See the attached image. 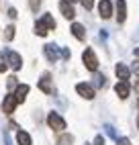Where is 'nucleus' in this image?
<instances>
[{
  "label": "nucleus",
  "instance_id": "1",
  "mask_svg": "<svg viewBox=\"0 0 139 145\" xmlns=\"http://www.w3.org/2000/svg\"><path fill=\"white\" fill-rule=\"evenodd\" d=\"M82 61L86 65V70H90V72H96V67H98V57L94 53L92 47H86L84 53H82Z\"/></svg>",
  "mask_w": 139,
  "mask_h": 145
},
{
  "label": "nucleus",
  "instance_id": "2",
  "mask_svg": "<svg viewBox=\"0 0 139 145\" xmlns=\"http://www.w3.org/2000/svg\"><path fill=\"white\" fill-rule=\"evenodd\" d=\"M47 125H49L53 131H59V133L66 129V121L59 117L57 112H49V114H47Z\"/></svg>",
  "mask_w": 139,
  "mask_h": 145
},
{
  "label": "nucleus",
  "instance_id": "3",
  "mask_svg": "<svg viewBox=\"0 0 139 145\" xmlns=\"http://www.w3.org/2000/svg\"><path fill=\"white\" fill-rule=\"evenodd\" d=\"M115 92H117V96L121 100L129 98V94H131V84H129V80H119L115 84Z\"/></svg>",
  "mask_w": 139,
  "mask_h": 145
},
{
  "label": "nucleus",
  "instance_id": "4",
  "mask_svg": "<svg viewBox=\"0 0 139 145\" xmlns=\"http://www.w3.org/2000/svg\"><path fill=\"white\" fill-rule=\"evenodd\" d=\"M76 92L82 96V98L86 100H92L94 98V88L90 84H86V82H80V84H76Z\"/></svg>",
  "mask_w": 139,
  "mask_h": 145
},
{
  "label": "nucleus",
  "instance_id": "5",
  "mask_svg": "<svg viewBox=\"0 0 139 145\" xmlns=\"http://www.w3.org/2000/svg\"><path fill=\"white\" fill-rule=\"evenodd\" d=\"M6 63L10 65L12 70H21V65H23L21 53H16V51H6Z\"/></svg>",
  "mask_w": 139,
  "mask_h": 145
},
{
  "label": "nucleus",
  "instance_id": "6",
  "mask_svg": "<svg viewBox=\"0 0 139 145\" xmlns=\"http://www.w3.org/2000/svg\"><path fill=\"white\" fill-rule=\"evenodd\" d=\"M16 98H14V94H8V96H4V100H2V112L4 114H12L14 112V108H16Z\"/></svg>",
  "mask_w": 139,
  "mask_h": 145
},
{
  "label": "nucleus",
  "instance_id": "7",
  "mask_svg": "<svg viewBox=\"0 0 139 145\" xmlns=\"http://www.w3.org/2000/svg\"><path fill=\"white\" fill-rule=\"evenodd\" d=\"M98 12L102 18H111L113 16V2L111 0H100L98 2Z\"/></svg>",
  "mask_w": 139,
  "mask_h": 145
},
{
  "label": "nucleus",
  "instance_id": "8",
  "mask_svg": "<svg viewBox=\"0 0 139 145\" xmlns=\"http://www.w3.org/2000/svg\"><path fill=\"white\" fill-rule=\"evenodd\" d=\"M43 51H45V57H47V59L49 61H51V63H55L57 61V45H53V43H47L45 47H43Z\"/></svg>",
  "mask_w": 139,
  "mask_h": 145
},
{
  "label": "nucleus",
  "instance_id": "9",
  "mask_svg": "<svg viewBox=\"0 0 139 145\" xmlns=\"http://www.w3.org/2000/svg\"><path fill=\"white\" fill-rule=\"evenodd\" d=\"M125 18H127V2L125 0H117V21L125 23Z\"/></svg>",
  "mask_w": 139,
  "mask_h": 145
},
{
  "label": "nucleus",
  "instance_id": "10",
  "mask_svg": "<svg viewBox=\"0 0 139 145\" xmlns=\"http://www.w3.org/2000/svg\"><path fill=\"white\" fill-rule=\"evenodd\" d=\"M39 90L45 92V94H51L53 92V86H51V78H49V74H45L41 80H39Z\"/></svg>",
  "mask_w": 139,
  "mask_h": 145
},
{
  "label": "nucleus",
  "instance_id": "11",
  "mask_svg": "<svg viewBox=\"0 0 139 145\" xmlns=\"http://www.w3.org/2000/svg\"><path fill=\"white\" fill-rule=\"evenodd\" d=\"M115 74H117V78H119V80H129V76H131V70H129L125 63H117Z\"/></svg>",
  "mask_w": 139,
  "mask_h": 145
},
{
  "label": "nucleus",
  "instance_id": "12",
  "mask_svg": "<svg viewBox=\"0 0 139 145\" xmlns=\"http://www.w3.org/2000/svg\"><path fill=\"white\" fill-rule=\"evenodd\" d=\"M27 94H29V86H27V84H18V86H16V92H14V98H16V102H18V104H21V102H25Z\"/></svg>",
  "mask_w": 139,
  "mask_h": 145
},
{
  "label": "nucleus",
  "instance_id": "13",
  "mask_svg": "<svg viewBox=\"0 0 139 145\" xmlns=\"http://www.w3.org/2000/svg\"><path fill=\"white\" fill-rule=\"evenodd\" d=\"M72 35L76 37L78 41H84V39H86V29H84V25L74 23V25H72Z\"/></svg>",
  "mask_w": 139,
  "mask_h": 145
},
{
  "label": "nucleus",
  "instance_id": "14",
  "mask_svg": "<svg viewBox=\"0 0 139 145\" xmlns=\"http://www.w3.org/2000/svg\"><path fill=\"white\" fill-rule=\"evenodd\" d=\"M59 10H62V14H64L66 18H74V16H76L74 4H70V2H64V0H62V4H59Z\"/></svg>",
  "mask_w": 139,
  "mask_h": 145
},
{
  "label": "nucleus",
  "instance_id": "15",
  "mask_svg": "<svg viewBox=\"0 0 139 145\" xmlns=\"http://www.w3.org/2000/svg\"><path fill=\"white\" fill-rule=\"evenodd\" d=\"M16 143L18 145H33V139H31V135L27 131H18L16 133Z\"/></svg>",
  "mask_w": 139,
  "mask_h": 145
},
{
  "label": "nucleus",
  "instance_id": "16",
  "mask_svg": "<svg viewBox=\"0 0 139 145\" xmlns=\"http://www.w3.org/2000/svg\"><path fill=\"white\" fill-rule=\"evenodd\" d=\"M35 33H37L39 37H45V35L49 33V29H47V27H45V25L41 23V18H39V21L35 23Z\"/></svg>",
  "mask_w": 139,
  "mask_h": 145
},
{
  "label": "nucleus",
  "instance_id": "17",
  "mask_svg": "<svg viewBox=\"0 0 139 145\" xmlns=\"http://www.w3.org/2000/svg\"><path fill=\"white\" fill-rule=\"evenodd\" d=\"M41 23L49 29V31H53V29H55V21H53L51 14H43V16H41Z\"/></svg>",
  "mask_w": 139,
  "mask_h": 145
},
{
  "label": "nucleus",
  "instance_id": "18",
  "mask_svg": "<svg viewBox=\"0 0 139 145\" xmlns=\"http://www.w3.org/2000/svg\"><path fill=\"white\" fill-rule=\"evenodd\" d=\"M4 31H6V33H4V39H6V41H12V39H14V31H16V29H14L12 25H8Z\"/></svg>",
  "mask_w": 139,
  "mask_h": 145
},
{
  "label": "nucleus",
  "instance_id": "19",
  "mask_svg": "<svg viewBox=\"0 0 139 145\" xmlns=\"http://www.w3.org/2000/svg\"><path fill=\"white\" fill-rule=\"evenodd\" d=\"M29 6H31V10L37 12L39 10V6H41V0H29Z\"/></svg>",
  "mask_w": 139,
  "mask_h": 145
},
{
  "label": "nucleus",
  "instance_id": "20",
  "mask_svg": "<svg viewBox=\"0 0 139 145\" xmlns=\"http://www.w3.org/2000/svg\"><path fill=\"white\" fill-rule=\"evenodd\" d=\"M82 6L86 8V10H92V6H94V0H80Z\"/></svg>",
  "mask_w": 139,
  "mask_h": 145
},
{
  "label": "nucleus",
  "instance_id": "21",
  "mask_svg": "<svg viewBox=\"0 0 139 145\" xmlns=\"http://www.w3.org/2000/svg\"><path fill=\"white\" fill-rule=\"evenodd\" d=\"M6 86H8V88H14V86H18V82H16V78H14V76H10V78H8Z\"/></svg>",
  "mask_w": 139,
  "mask_h": 145
},
{
  "label": "nucleus",
  "instance_id": "22",
  "mask_svg": "<svg viewBox=\"0 0 139 145\" xmlns=\"http://www.w3.org/2000/svg\"><path fill=\"white\" fill-rule=\"evenodd\" d=\"M104 129H106V133H108V135H111V137H115V139H119V137H117V133H115V127H111V125H106V127H104Z\"/></svg>",
  "mask_w": 139,
  "mask_h": 145
},
{
  "label": "nucleus",
  "instance_id": "23",
  "mask_svg": "<svg viewBox=\"0 0 139 145\" xmlns=\"http://www.w3.org/2000/svg\"><path fill=\"white\" fill-rule=\"evenodd\" d=\"M117 145H131V141H129L127 137H119L117 139Z\"/></svg>",
  "mask_w": 139,
  "mask_h": 145
},
{
  "label": "nucleus",
  "instance_id": "24",
  "mask_svg": "<svg viewBox=\"0 0 139 145\" xmlns=\"http://www.w3.org/2000/svg\"><path fill=\"white\" fill-rule=\"evenodd\" d=\"M94 80H96V86H104V80L106 78H104V76H96Z\"/></svg>",
  "mask_w": 139,
  "mask_h": 145
},
{
  "label": "nucleus",
  "instance_id": "25",
  "mask_svg": "<svg viewBox=\"0 0 139 145\" xmlns=\"http://www.w3.org/2000/svg\"><path fill=\"white\" fill-rule=\"evenodd\" d=\"M94 145H104V137H102V135H96V139H94Z\"/></svg>",
  "mask_w": 139,
  "mask_h": 145
},
{
  "label": "nucleus",
  "instance_id": "26",
  "mask_svg": "<svg viewBox=\"0 0 139 145\" xmlns=\"http://www.w3.org/2000/svg\"><path fill=\"white\" fill-rule=\"evenodd\" d=\"M62 57H64V59H70V49L64 47V49H62Z\"/></svg>",
  "mask_w": 139,
  "mask_h": 145
},
{
  "label": "nucleus",
  "instance_id": "27",
  "mask_svg": "<svg viewBox=\"0 0 139 145\" xmlns=\"http://www.w3.org/2000/svg\"><path fill=\"white\" fill-rule=\"evenodd\" d=\"M8 16H10V18H16L18 14H16V10H14V8H8Z\"/></svg>",
  "mask_w": 139,
  "mask_h": 145
},
{
  "label": "nucleus",
  "instance_id": "28",
  "mask_svg": "<svg viewBox=\"0 0 139 145\" xmlns=\"http://www.w3.org/2000/svg\"><path fill=\"white\" fill-rule=\"evenodd\" d=\"M133 55H135V57H139V47H135V49H133Z\"/></svg>",
  "mask_w": 139,
  "mask_h": 145
},
{
  "label": "nucleus",
  "instance_id": "29",
  "mask_svg": "<svg viewBox=\"0 0 139 145\" xmlns=\"http://www.w3.org/2000/svg\"><path fill=\"white\" fill-rule=\"evenodd\" d=\"M6 70V63H0V72H4Z\"/></svg>",
  "mask_w": 139,
  "mask_h": 145
},
{
  "label": "nucleus",
  "instance_id": "30",
  "mask_svg": "<svg viewBox=\"0 0 139 145\" xmlns=\"http://www.w3.org/2000/svg\"><path fill=\"white\" fill-rule=\"evenodd\" d=\"M64 2H70V4H74V2H78V0H64Z\"/></svg>",
  "mask_w": 139,
  "mask_h": 145
},
{
  "label": "nucleus",
  "instance_id": "31",
  "mask_svg": "<svg viewBox=\"0 0 139 145\" xmlns=\"http://www.w3.org/2000/svg\"><path fill=\"white\" fill-rule=\"evenodd\" d=\"M135 88H137V90H139V78H137V82H135Z\"/></svg>",
  "mask_w": 139,
  "mask_h": 145
},
{
  "label": "nucleus",
  "instance_id": "32",
  "mask_svg": "<svg viewBox=\"0 0 139 145\" xmlns=\"http://www.w3.org/2000/svg\"><path fill=\"white\" fill-rule=\"evenodd\" d=\"M137 127H139V117H137Z\"/></svg>",
  "mask_w": 139,
  "mask_h": 145
},
{
  "label": "nucleus",
  "instance_id": "33",
  "mask_svg": "<svg viewBox=\"0 0 139 145\" xmlns=\"http://www.w3.org/2000/svg\"><path fill=\"white\" fill-rule=\"evenodd\" d=\"M137 108H139V100H137Z\"/></svg>",
  "mask_w": 139,
  "mask_h": 145
},
{
  "label": "nucleus",
  "instance_id": "34",
  "mask_svg": "<svg viewBox=\"0 0 139 145\" xmlns=\"http://www.w3.org/2000/svg\"><path fill=\"white\" fill-rule=\"evenodd\" d=\"M86 145H88V143H86Z\"/></svg>",
  "mask_w": 139,
  "mask_h": 145
}]
</instances>
